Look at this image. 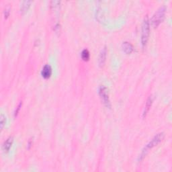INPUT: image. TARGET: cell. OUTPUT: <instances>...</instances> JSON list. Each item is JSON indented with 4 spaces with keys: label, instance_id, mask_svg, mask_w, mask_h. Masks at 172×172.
<instances>
[{
    "label": "cell",
    "instance_id": "cell-1",
    "mask_svg": "<svg viewBox=\"0 0 172 172\" xmlns=\"http://www.w3.org/2000/svg\"><path fill=\"white\" fill-rule=\"evenodd\" d=\"M164 136L165 135H164V132H160V133H158V135H155L152 139H151L149 143L144 147V149H143V151H142V152L139 158V162H141L142 160H143L145 157H146L148 152H149L151 149H152L153 147L157 146V145H158L160 142L162 141L163 139H164Z\"/></svg>",
    "mask_w": 172,
    "mask_h": 172
},
{
    "label": "cell",
    "instance_id": "cell-2",
    "mask_svg": "<svg viewBox=\"0 0 172 172\" xmlns=\"http://www.w3.org/2000/svg\"><path fill=\"white\" fill-rule=\"evenodd\" d=\"M150 35V22L149 18L147 16L144 18L143 25H142V33H141V44L144 47L146 46L149 37Z\"/></svg>",
    "mask_w": 172,
    "mask_h": 172
},
{
    "label": "cell",
    "instance_id": "cell-3",
    "mask_svg": "<svg viewBox=\"0 0 172 172\" xmlns=\"http://www.w3.org/2000/svg\"><path fill=\"white\" fill-rule=\"evenodd\" d=\"M166 8L165 6L160 7L158 10L156 11V12L154 14V15L151 19V23L153 27L157 28L158 26L162 22L165 18Z\"/></svg>",
    "mask_w": 172,
    "mask_h": 172
},
{
    "label": "cell",
    "instance_id": "cell-4",
    "mask_svg": "<svg viewBox=\"0 0 172 172\" xmlns=\"http://www.w3.org/2000/svg\"><path fill=\"white\" fill-rule=\"evenodd\" d=\"M99 95L100 96L101 100L106 107L110 108L111 103L110 101L108 90L104 85H101L99 88Z\"/></svg>",
    "mask_w": 172,
    "mask_h": 172
},
{
    "label": "cell",
    "instance_id": "cell-5",
    "mask_svg": "<svg viewBox=\"0 0 172 172\" xmlns=\"http://www.w3.org/2000/svg\"><path fill=\"white\" fill-rule=\"evenodd\" d=\"M13 141H14L13 136H10V137H8L6 140L4 141V143H3L2 145V149L4 151V153H8V151H10L11 145L13 144Z\"/></svg>",
    "mask_w": 172,
    "mask_h": 172
},
{
    "label": "cell",
    "instance_id": "cell-6",
    "mask_svg": "<svg viewBox=\"0 0 172 172\" xmlns=\"http://www.w3.org/2000/svg\"><path fill=\"white\" fill-rule=\"evenodd\" d=\"M52 74V68L49 65H45L43 67L41 75L44 79H49Z\"/></svg>",
    "mask_w": 172,
    "mask_h": 172
},
{
    "label": "cell",
    "instance_id": "cell-7",
    "mask_svg": "<svg viewBox=\"0 0 172 172\" xmlns=\"http://www.w3.org/2000/svg\"><path fill=\"white\" fill-rule=\"evenodd\" d=\"M106 56H107V49L104 46L101 50L99 55V59H98V63L100 67H102L104 65L106 59Z\"/></svg>",
    "mask_w": 172,
    "mask_h": 172
},
{
    "label": "cell",
    "instance_id": "cell-8",
    "mask_svg": "<svg viewBox=\"0 0 172 172\" xmlns=\"http://www.w3.org/2000/svg\"><path fill=\"white\" fill-rule=\"evenodd\" d=\"M122 48L124 52L126 53V54H130L134 50L132 44L129 42H124L122 44Z\"/></svg>",
    "mask_w": 172,
    "mask_h": 172
},
{
    "label": "cell",
    "instance_id": "cell-9",
    "mask_svg": "<svg viewBox=\"0 0 172 172\" xmlns=\"http://www.w3.org/2000/svg\"><path fill=\"white\" fill-rule=\"evenodd\" d=\"M153 101V97L151 96H149V98H148L147 100L146 104H145V106L144 111H143V117L146 116V115H147V114L148 113V112H149L151 105H152Z\"/></svg>",
    "mask_w": 172,
    "mask_h": 172
},
{
    "label": "cell",
    "instance_id": "cell-10",
    "mask_svg": "<svg viewBox=\"0 0 172 172\" xmlns=\"http://www.w3.org/2000/svg\"><path fill=\"white\" fill-rule=\"evenodd\" d=\"M32 2L31 1H24L22 2L21 5H20V11H21V12L22 14L26 12L28 10V9L30 6V4H31Z\"/></svg>",
    "mask_w": 172,
    "mask_h": 172
},
{
    "label": "cell",
    "instance_id": "cell-11",
    "mask_svg": "<svg viewBox=\"0 0 172 172\" xmlns=\"http://www.w3.org/2000/svg\"><path fill=\"white\" fill-rule=\"evenodd\" d=\"M90 52L88 49H84L82 50L81 52V58L84 61H88L89 59H90Z\"/></svg>",
    "mask_w": 172,
    "mask_h": 172
},
{
    "label": "cell",
    "instance_id": "cell-12",
    "mask_svg": "<svg viewBox=\"0 0 172 172\" xmlns=\"http://www.w3.org/2000/svg\"><path fill=\"white\" fill-rule=\"evenodd\" d=\"M5 123H6V118H5V116L4 114H2L1 117H0V124H1V129L2 130L4 129V126L5 124Z\"/></svg>",
    "mask_w": 172,
    "mask_h": 172
},
{
    "label": "cell",
    "instance_id": "cell-13",
    "mask_svg": "<svg viewBox=\"0 0 172 172\" xmlns=\"http://www.w3.org/2000/svg\"><path fill=\"white\" fill-rule=\"evenodd\" d=\"M21 106H22V102H20V104L18 105V107L16 108V111H15V112H14L15 116H16L18 114V112H19V110H20V108H21Z\"/></svg>",
    "mask_w": 172,
    "mask_h": 172
},
{
    "label": "cell",
    "instance_id": "cell-14",
    "mask_svg": "<svg viewBox=\"0 0 172 172\" xmlns=\"http://www.w3.org/2000/svg\"><path fill=\"white\" fill-rule=\"evenodd\" d=\"M9 14H10V11H9V10H8V9H5V10L4 11L5 18H8L9 16Z\"/></svg>",
    "mask_w": 172,
    "mask_h": 172
}]
</instances>
